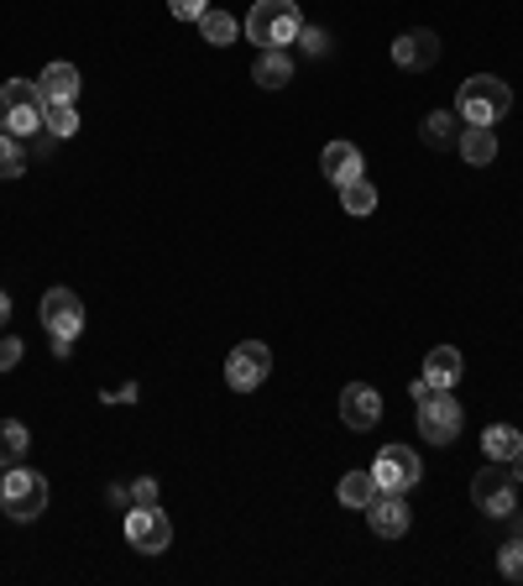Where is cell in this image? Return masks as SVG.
Instances as JSON below:
<instances>
[{
  "instance_id": "cell-1",
  "label": "cell",
  "mask_w": 523,
  "mask_h": 586,
  "mask_svg": "<svg viewBox=\"0 0 523 586\" xmlns=\"http://www.w3.org/2000/svg\"><path fill=\"white\" fill-rule=\"evenodd\" d=\"M508 111H513V89L502 85L497 74H471L456 89V116H461V126H497Z\"/></svg>"
},
{
  "instance_id": "cell-2",
  "label": "cell",
  "mask_w": 523,
  "mask_h": 586,
  "mask_svg": "<svg viewBox=\"0 0 523 586\" xmlns=\"http://www.w3.org/2000/svg\"><path fill=\"white\" fill-rule=\"evenodd\" d=\"M298 31H304V16H298L293 0H257L252 16H246V37L257 42V53H267V48H293Z\"/></svg>"
},
{
  "instance_id": "cell-3",
  "label": "cell",
  "mask_w": 523,
  "mask_h": 586,
  "mask_svg": "<svg viewBox=\"0 0 523 586\" xmlns=\"http://www.w3.org/2000/svg\"><path fill=\"white\" fill-rule=\"evenodd\" d=\"M0 508L16 524L42 519V508H48V476L31 467H5V476H0Z\"/></svg>"
},
{
  "instance_id": "cell-4",
  "label": "cell",
  "mask_w": 523,
  "mask_h": 586,
  "mask_svg": "<svg viewBox=\"0 0 523 586\" xmlns=\"http://www.w3.org/2000/svg\"><path fill=\"white\" fill-rule=\"evenodd\" d=\"M0 131L11 137H37L42 131V94H37V79H5L0 85Z\"/></svg>"
},
{
  "instance_id": "cell-5",
  "label": "cell",
  "mask_w": 523,
  "mask_h": 586,
  "mask_svg": "<svg viewBox=\"0 0 523 586\" xmlns=\"http://www.w3.org/2000/svg\"><path fill=\"white\" fill-rule=\"evenodd\" d=\"M471 502H476L482 513H493V519L519 513V476L502 467V461H487V467L471 476Z\"/></svg>"
},
{
  "instance_id": "cell-6",
  "label": "cell",
  "mask_w": 523,
  "mask_h": 586,
  "mask_svg": "<svg viewBox=\"0 0 523 586\" xmlns=\"http://www.w3.org/2000/svg\"><path fill=\"white\" fill-rule=\"evenodd\" d=\"M372 482L378 493H413L424 482V461L413 445H382L378 461H372Z\"/></svg>"
},
{
  "instance_id": "cell-7",
  "label": "cell",
  "mask_w": 523,
  "mask_h": 586,
  "mask_svg": "<svg viewBox=\"0 0 523 586\" xmlns=\"http://www.w3.org/2000/svg\"><path fill=\"white\" fill-rule=\"evenodd\" d=\"M126 545L137 556H163L174 545V519L157 508V502H142V508H126Z\"/></svg>"
},
{
  "instance_id": "cell-8",
  "label": "cell",
  "mask_w": 523,
  "mask_h": 586,
  "mask_svg": "<svg viewBox=\"0 0 523 586\" xmlns=\"http://www.w3.org/2000/svg\"><path fill=\"white\" fill-rule=\"evenodd\" d=\"M413 424H419V435L430 440V445H450L465 424L461 398H456V393H430V398L419 404V419H413Z\"/></svg>"
},
{
  "instance_id": "cell-9",
  "label": "cell",
  "mask_w": 523,
  "mask_h": 586,
  "mask_svg": "<svg viewBox=\"0 0 523 586\" xmlns=\"http://www.w3.org/2000/svg\"><path fill=\"white\" fill-rule=\"evenodd\" d=\"M267 372H272V352L262 341H241L226 356V382H231L235 393H257L262 382H267Z\"/></svg>"
},
{
  "instance_id": "cell-10",
  "label": "cell",
  "mask_w": 523,
  "mask_h": 586,
  "mask_svg": "<svg viewBox=\"0 0 523 586\" xmlns=\"http://www.w3.org/2000/svg\"><path fill=\"white\" fill-rule=\"evenodd\" d=\"M37 315H42V330L48 335H79L85 330V298L74 289H48L42 293V304H37Z\"/></svg>"
},
{
  "instance_id": "cell-11",
  "label": "cell",
  "mask_w": 523,
  "mask_h": 586,
  "mask_svg": "<svg viewBox=\"0 0 523 586\" xmlns=\"http://www.w3.org/2000/svg\"><path fill=\"white\" fill-rule=\"evenodd\" d=\"M393 63H398V68H408V74H430V68L439 63V37L430 27L404 31V37L393 42Z\"/></svg>"
},
{
  "instance_id": "cell-12",
  "label": "cell",
  "mask_w": 523,
  "mask_h": 586,
  "mask_svg": "<svg viewBox=\"0 0 523 586\" xmlns=\"http://www.w3.org/2000/svg\"><path fill=\"white\" fill-rule=\"evenodd\" d=\"M367 524L378 539H404L408 524H413V513H408L404 493H378V498L367 502Z\"/></svg>"
},
{
  "instance_id": "cell-13",
  "label": "cell",
  "mask_w": 523,
  "mask_h": 586,
  "mask_svg": "<svg viewBox=\"0 0 523 586\" xmlns=\"http://www.w3.org/2000/svg\"><path fill=\"white\" fill-rule=\"evenodd\" d=\"M341 419H346L356 435L372 430V424L382 419V393L372 387V382H346V393H341Z\"/></svg>"
},
{
  "instance_id": "cell-14",
  "label": "cell",
  "mask_w": 523,
  "mask_h": 586,
  "mask_svg": "<svg viewBox=\"0 0 523 586\" xmlns=\"http://www.w3.org/2000/svg\"><path fill=\"white\" fill-rule=\"evenodd\" d=\"M320 168H324V178L341 189V183H350V178H361L367 174V163H361V146L356 142H330L320 152Z\"/></svg>"
},
{
  "instance_id": "cell-15",
  "label": "cell",
  "mask_w": 523,
  "mask_h": 586,
  "mask_svg": "<svg viewBox=\"0 0 523 586\" xmlns=\"http://www.w3.org/2000/svg\"><path fill=\"white\" fill-rule=\"evenodd\" d=\"M461 372H465V361L456 346H435V352L424 356V382H430L435 393H456Z\"/></svg>"
},
{
  "instance_id": "cell-16",
  "label": "cell",
  "mask_w": 523,
  "mask_h": 586,
  "mask_svg": "<svg viewBox=\"0 0 523 586\" xmlns=\"http://www.w3.org/2000/svg\"><path fill=\"white\" fill-rule=\"evenodd\" d=\"M79 68L74 63H48L42 74H37V94H42V105H53V100H79Z\"/></svg>"
},
{
  "instance_id": "cell-17",
  "label": "cell",
  "mask_w": 523,
  "mask_h": 586,
  "mask_svg": "<svg viewBox=\"0 0 523 586\" xmlns=\"http://www.w3.org/2000/svg\"><path fill=\"white\" fill-rule=\"evenodd\" d=\"M252 85H262V89H289L293 85L289 48H267V53H257V63H252Z\"/></svg>"
},
{
  "instance_id": "cell-18",
  "label": "cell",
  "mask_w": 523,
  "mask_h": 586,
  "mask_svg": "<svg viewBox=\"0 0 523 586\" xmlns=\"http://www.w3.org/2000/svg\"><path fill=\"white\" fill-rule=\"evenodd\" d=\"M456 152H461L471 168H487V163H497V131L493 126H461Z\"/></svg>"
},
{
  "instance_id": "cell-19",
  "label": "cell",
  "mask_w": 523,
  "mask_h": 586,
  "mask_svg": "<svg viewBox=\"0 0 523 586\" xmlns=\"http://www.w3.org/2000/svg\"><path fill=\"white\" fill-rule=\"evenodd\" d=\"M456 126H461L456 111H430V116L419 120V142L435 146V152H445V146H456V137H461Z\"/></svg>"
},
{
  "instance_id": "cell-20",
  "label": "cell",
  "mask_w": 523,
  "mask_h": 586,
  "mask_svg": "<svg viewBox=\"0 0 523 586\" xmlns=\"http://www.w3.org/2000/svg\"><path fill=\"white\" fill-rule=\"evenodd\" d=\"M194 27H200V37L209 42V48H231L235 31H241V27H235V16H231V11H220V5H209Z\"/></svg>"
},
{
  "instance_id": "cell-21",
  "label": "cell",
  "mask_w": 523,
  "mask_h": 586,
  "mask_svg": "<svg viewBox=\"0 0 523 586\" xmlns=\"http://www.w3.org/2000/svg\"><path fill=\"white\" fill-rule=\"evenodd\" d=\"M335 498L346 502V508H367V502L378 498V482H372V471H346V476L335 482Z\"/></svg>"
},
{
  "instance_id": "cell-22",
  "label": "cell",
  "mask_w": 523,
  "mask_h": 586,
  "mask_svg": "<svg viewBox=\"0 0 523 586\" xmlns=\"http://www.w3.org/2000/svg\"><path fill=\"white\" fill-rule=\"evenodd\" d=\"M341 209H346V215H356V220H367V215L378 209V189L367 183V174L350 178V183H341Z\"/></svg>"
},
{
  "instance_id": "cell-23",
  "label": "cell",
  "mask_w": 523,
  "mask_h": 586,
  "mask_svg": "<svg viewBox=\"0 0 523 586\" xmlns=\"http://www.w3.org/2000/svg\"><path fill=\"white\" fill-rule=\"evenodd\" d=\"M27 445H31V430L22 419H0V461H5V467H16V461L27 456Z\"/></svg>"
},
{
  "instance_id": "cell-24",
  "label": "cell",
  "mask_w": 523,
  "mask_h": 586,
  "mask_svg": "<svg viewBox=\"0 0 523 586\" xmlns=\"http://www.w3.org/2000/svg\"><path fill=\"white\" fill-rule=\"evenodd\" d=\"M42 131H53L59 142H68V137L79 131V111H74V100H53V105H42Z\"/></svg>"
},
{
  "instance_id": "cell-25",
  "label": "cell",
  "mask_w": 523,
  "mask_h": 586,
  "mask_svg": "<svg viewBox=\"0 0 523 586\" xmlns=\"http://www.w3.org/2000/svg\"><path fill=\"white\" fill-rule=\"evenodd\" d=\"M513 450H519V430H513V424H493V430L482 435V456H487V461H508Z\"/></svg>"
},
{
  "instance_id": "cell-26",
  "label": "cell",
  "mask_w": 523,
  "mask_h": 586,
  "mask_svg": "<svg viewBox=\"0 0 523 586\" xmlns=\"http://www.w3.org/2000/svg\"><path fill=\"white\" fill-rule=\"evenodd\" d=\"M22 174H27V146H22V137L0 131V178H22Z\"/></svg>"
},
{
  "instance_id": "cell-27",
  "label": "cell",
  "mask_w": 523,
  "mask_h": 586,
  "mask_svg": "<svg viewBox=\"0 0 523 586\" xmlns=\"http://www.w3.org/2000/svg\"><path fill=\"white\" fill-rule=\"evenodd\" d=\"M497 571L508 582H523V534H513L508 545H497Z\"/></svg>"
},
{
  "instance_id": "cell-28",
  "label": "cell",
  "mask_w": 523,
  "mask_h": 586,
  "mask_svg": "<svg viewBox=\"0 0 523 586\" xmlns=\"http://www.w3.org/2000/svg\"><path fill=\"white\" fill-rule=\"evenodd\" d=\"M298 48H304L309 59H324V53H330V31H320V27H304V31H298Z\"/></svg>"
},
{
  "instance_id": "cell-29",
  "label": "cell",
  "mask_w": 523,
  "mask_h": 586,
  "mask_svg": "<svg viewBox=\"0 0 523 586\" xmlns=\"http://www.w3.org/2000/svg\"><path fill=\"white\" fill-rule=\"evenodd\" d=\"M168 11H174V22H200L209 0H168Z\"/></svg>"
},
{
  "instance_id": "cell-30",
  "label": "cell",
  "mask_w": 523,
  "mask_h": 586,
  "mask_svg": "<svg viewBox=\"0 0 523 586\" xmlns=\"http://www.w3.org/2000/svg\"><path fill=\"white\" fill-rule=\"evenodd\" d=\"M22 356H27V346H22L16 335H0V372H11Z\"/></svg>"
},
{
  "instance_id": "cell-31",
  "label": "cell",
  "mask_w": 523,
  "mask_h": 586,
  "mask_svg": "<svg viewBox=\"0 0 523 586\" xmlns=\"http://www.w3.org/2000/svg\"><path fill=\"white\" fill-rule=\"evenodd\" d=\"M142 502H157V482L152 476H137L131 482V508H142Z\"/></svg>"
},
{
  "instance_id": "cell-32",
  "label": "cell",
  "mask_w": 523,
  "mask_h": 586,
  "mask_svg": "<svg viewBox=\"0 0 523 586\" xmlns=\"http://www.w3.org/2000/svg\"><path fill=\"white\" fill-rule=\"evenodd\" d=\"M142 398V387L137 382H120V387H105V404H137Z\"/></svg>"
},
{
  "instance_id": "cell-33",
  "label": "cell",
  "mask_w": 523,
  "mask_h": 586,
  "mask_svg": "<svg viewBox=\"0 0 523 586\" xmlns=\"http://www.w3.org/2000/svg\"><path fill=\"white\" fill-rule=\"evenodd\" d=\"M53 146H59L53 131H37V137H31V157H53Z\"/></svg>"
},
{
  "instance_id": "cell-34",
  "label": "cell",
  "mask_w": 523,
  "mask_h": 586,
  "mask_svg": "<svg viewBox=\"0 0 523 586\" xmlns=\"http://www.w3.org/2000/svg\"><path fill=\"white\" fill-rule=\"evenodd\" d=\"M48 346H53L59 361H68V356H74V335H48Z\"/></svg>"
},
{
  "instance_id": "cell-35",
  "label": "cell",
  "mask_w": 523,
  "mask_h": 586,
  "mask_svg": "<svg viewBox=\"0 0 523 586\" xmlns=\"http://www.w3.org/2000/svg\"><path fill=\"white\" fill-rule=\"evenodd\" d=\"M111 502H120V508H131V487H126V482H116V487H111Z\"/></svg>"
},
{
  "instance_id": "cell-36",
  "label": "cell",
  "mask_w": 523,
  "mask_h": 586,
  "mask_svg": "<svg viewBox=\"0 0 523 586\" xmlns=\"http://www.w3.org/2000/svg\"><path fill=\"white\" fill-rule=\"evenodd\" d=\"M502 467H508V471H513V476H519V482H523V445H519V450H513V456H508V461H502Z\"/></svg>"
},
{
  "instance_id": "cell-37",
  "label": "cell",
  "mask_w": 523,
  "mask_h": 586,
  "mask_svg": "<svg viewBox=\"0 0 523 586\" xmlns=\"http://www.w3.org/2000/svg\"><path fill=\"white\" fill-rule=\"evenodd\" d=\"M5 324H11V293L0 289V330H5Z\"/></svg>"
},
{
  "instance_id": "cell-38",
  "label": "cell",
  "mask_w": 523,
  "mask_h": 586,
  "mask_svg": "<svg viewBox=\"0 0 523 586\" xmlns=\"http://www.w3.org/2000/svg\"><path fill=\"white\" fill-rule=\"evenodd\" d=\"M0 476H5V461H0Z\"/></svg>"
},
{
  "instance_id": "cell-39",
  "label": "cell",
  "mask_w": 523,
  "mask_h": 586,
  "mask_svg": "<svg viewBox=\"0 0 523 586\" xmlns=\"http://www.w3.org/2000/svg\"><path fill=\"white\" fill-rule=\"evenodd\" d=\"M519 445H523V430H519Z\"/></svg>"
}]
</instances>
